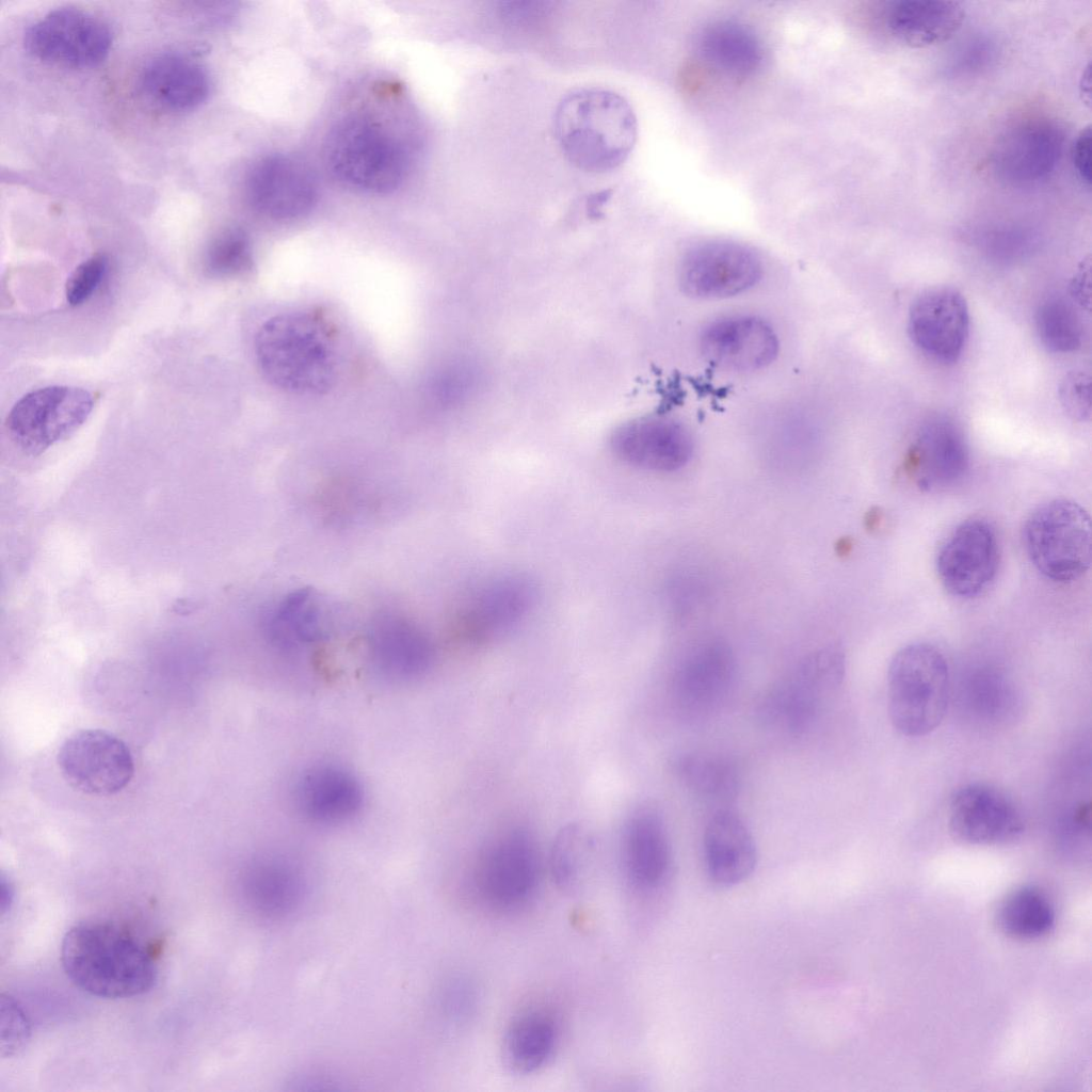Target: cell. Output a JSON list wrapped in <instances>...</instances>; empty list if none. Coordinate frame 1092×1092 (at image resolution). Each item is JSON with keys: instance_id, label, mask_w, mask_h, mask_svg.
<instances>
[{"instance_id": "obj_1", "label": "cell", "mask_w": 1092, "mask_h": 1092, "mask_svg": "<svg viewBox=\"0 0 1092 1092\" xmlns=\"http://www.w3.org/2000/svg\"><path fill=\"white\" fill-rule=\"evenodd\" d=\"M61 963L77 987L106 999L143 995L158 976L148 947L125 927L106 919L73 926L61 944Z\"/></svg>"}, {"instance_id": "obj_2", "label": "cell", "mask_w": 1092, "mask_h": 1092, "mask_svg": "<svg viewBox=\"0 0 1092 1092\" xmlns=\"http://www.w3.org/2000/svg\"><path fill=\"white\" fill-rule=\"evenodd\" d=\"M335 328L318 314L289 311L268 319L255 338L263 375L276 387L300 395L327 391L340 366Z\"/></svg>"}, {"instance_id": "obj_3", "label": "cell", "mask_w": 1092, "mask_h": 1092, "mask_svg": "<svg viewBox=\"0 0 1092 1092\" xmlns=\"http://www.w3.org/2000/svg\"><path fill=\"white\" fill-rule=\"evenodd\" d=\"M558 144L578 170L606 173L631 152L638 124L629 102L604 89H578L565 95L553 116Z\"/></svg>"}, {"instance_id": "obj_4", "label": "cell", "mask_w": 1092, "mask_h": 1092, "mask_svg": "<svg viewBox=\"0 0 1092 1092\" xmlns=\"http://www.w3.org/2000/svg\"><path fill=\"white\" fill-rule=\"evenodd\" d=\"M950 675L942 652L917 642L899 649L887 674V703L894 728L921 737L943 721L949 705Z\"/></svg>"}, {"instance_id": "obj_5", "label": "cell", "mask_w": 1092, "mask_h": 1092, "mask_svg": "<svg viewBox=\"0 0 1092 1092\" xmlns=\"http://www.w3.org/2000/svg\"><path fill=\"white\" fill-rule=\"evenodd\" d=\"M325 159L340 182L371 194L395 191L404 180L408 164L401 144L366 115L348 116L332 129Z\"/></svg>"}, {"instance_id": "obj_6", "label": "cell", "mask_w": 1092, "mask_h": 1092, "mask_svg": "<svg viewBox=\"0 0 1092 1092\" xmlns=\"http://www.w3.org/2000/svg\"><path fill=\"white\" fill-rule=\"evenodd\" d=\"M845 673L846 658L839 645L808 654L764 691L756 707L758 720L776 734L803 735L817 720L823 702L842 684Z\"/></svg>"}, {"instance_id": "obj_7", "label": "cell", "mask_w": 1092, "mask_h": 1092, "mask_svg": "<svg viewBox=\"0 0 1092 1092\" xmlns=\"http://www.w3.org/2000/svg\"><path fill=\"white\" fill-rule=\"evenodd\" d=\"M1023 544L1034 568L1056 583L1081 578L1091 564V523L1087 511L1069 499L1037 508L1023 527Z\"/></svg>"}, {"instance_id": "obj_8", "label": "cell", "mask_w": 1092, "mask_h": 1092, "mask_svg": "<svg viewBox=\"0 0 1092 1092\" xmlns=\"http://www.w3.org/2000/svg\"><path fill=\"white\" fill-rule=\"evenodd\" d=\"M94 407L90 391L52 385L28 392L11 408L5 427L25 453L37 455L75 433Z\"/></svg>"}, {"instance_id": "obj_9", "label": "cell", "mask_w": 1092, "mask_h": 1092, "mask_svg": "<svg viewBox=\"0 0 1092 1092\" xmlns=\"http://www.w3.org/2000/svg\"><path fill=\"white\" fill-rule=\"evenodd\" d=\"M57 764L65 782L89 796L109 797L132 780L134 762L127 744L105 729L73 733L61 744Z\"/></svg>"}, {"instance_id": "obj_10", "label": "cell", "mask_w": 1092, "mask_h": 1092, "mask_svg": "<svg viewBox=\"0 0 1092 1092\" xmlns=\"http://www.w3.org/2000/svg\"><path fill=\"white\" fill-rule=\"evenodd\" d=\"M540 879L539 857L528 832L513 829L482 854L475 873L478 897L491 909L513 911L534 895Z\"/></svg>"}, {"instance_id": "obj_11", "label": "cell", "mask_w": 1092, "mask_h": 1092, "mask_svg": "<svg viewBox=\"0 0 1092 1092\" xmlns=\"http://www.w3.org/2000/svg\"><path fill=\"white\" fill-rule=\"evenodd\" d=\"M111 44L112 35L105 22L73 7L47 13L25 35L26 48L32 55L71 68L99 65L108 57Z\"/></svg>"}, {"instance_id": "obj_12", "label": "cell", "mask_w": 1092, "mask_h": 1092, "mask_svg": "<svg viewBox=\"0 0 1092 1092\" xmlns=\"http://www.w3.org/2000/svg\"><path fill=\"white\" fill-rule=\"evenodd\" d=\"M1000 552L994 527L981 518L957 526L941 544L935 567L948 593L960 598L982 594L994 581Z\"/></svg>"}, {"instance_id": "obj_13", "label": "cell", "mask_w": 1092, "mask_h": 1092, "mask_svg": "<svg viewBox=\"0 0 1092 1092\" xmlns=\"http://www.w3.org/2000/svg\"><path fill=\"white\" fill-rule=\"evenodd\" d=\"M761 276V262L753 250L730 240L696 244L679 266L682 290L698 299H723L754 287Z\"/></svg>"}, {"instance_id": "obj_14", "label": "cell", "mask_w": 1092, "mask_h": 1092, "mask_svg": "<svg viewBox=\"0 0 1092 1092\" xmlns=\"http://www.w3.org/2000/svg\"><path fill=\"white\" fill-rule=\"evenodd\" d=\"M612 454L624 464L651 472H673L691 460L694 441L690 431L667 416H643L617 425L610 434Z\"/></svg>"}, {"instance_id": "obj_15", "label": "cell", "mask_w": 1092, "mask_h": 1092, "mask_svg": "<svg viewBox=\"0 0 1092 1092\" xmlns=\"http://www.w3.org/2000/svg\"><path fill=\"white\" fill-rule=\"evenodd\" d=\"M1065 134L1055 121L1028 118L1008 127L998 136L991 162L998 178L1013 186L1039 182L1059 163Z\"/></svg>"}, {"instance_id": "obj_16", "label": "cell", "mask_w": 1092, "mask_h": 1092, "mask_svg": "<svg viewBox=\"0 0 1092 1092\" xmlns=\"http://www.w3.org/2000/svg\"><path fill=\"white\" fill-rule=\"evenodd\" d=\"M245 192L254 210L273 220H293L308 213L318 199V184L299 158L274 154L248 171Z\"/></svg>"}, {"instance_id": "obj_17", "label": "cell", "mask_w": 1092, "mask_h": 1092, "mask_svg": "<svg viewBox=\"0 0 1092 1092\" xmlns=\"http://www.w3.org/2000/svg\"><path fill=\"white\" fill-rule=\"evenodd\" d=\"M969 468V449L960 425L949 416L933 415L919 427L905 459L904 469L924 492H938L958 484Z\"/></svg>"}, {"instance_id": "obj_18", "label": "cell", "mask_w": 1092, "mask_h": 1092, "mask_svg": "<svg viewBox=\"0 0 1092 1092\" xmlns=\"http://www.w3.org/2000/svg\"><path fill=\"white\" fill-rule=\"evenodd\" d=\"M948 829L960 842L997 846L1018 839L1025 823L1016 805L1005 793L985 784H968L951 797Z\"/></svg>"}, {"instance_id": "obj_19", "label": "cell", "mask_w": 1092, "mask_h": 1092, "mask_svg": "<svg viewBox=\"0 0 1092 1092\" xmlns=\"http://www.w3.org/2000/svg\"><path fill=\"white\" fill-rule=\"evenodd\" d=\"M908 330L913 343L924 355L944 365L958 362L969 333L965 298L950 287L925 291L910 308Z\"/></svg>"}, {"instance_id": "obj_20", "label": "cell", "mask_w": 1092, "mask_h": 1092, "mask_svg": "<svg viewBox=\"0 0 1092 1092\" xmlns=\"http://www.w3.org/2000/svg\"><path fill=\"white\" fill-rule=\"evenodd\" d=\"M737 664L729 646L708 641L679 662L672 678V695L685 713L703 716L717 710L732 693Z\"/></svg>"}, {"instance_id": "obj_21", "label": "cell", "mask_w": 1092, "mask_h": 1092, "mask_svg": "<svg viewBox=\"0 0 1092 1092\" xmlns=\"http://www.w3.org/2000/svg\"><path fill=\"white\" fill-rule=\"evenodd\" d=\"M700 347L712 365L728 371L746 372L771 364L778 352L773 328L762 319L733 315L710 322L702 332Z\"/></svg>"}, {"instance_id": "obj_22", "label": "cell", "mask_w": 1092, "mask_h": 1092, "mask_svg": "<svg viewBox=\"0 0 1092 1092\" xmlns=\"http://www.w3.org/2000/svg\"><path fill=\"white\" fill-rule=\"evenodd\" d=\"M533 598L534 589L527 579L518 576L495 578L468 596L457 613V625L470 638L494 637L521 620Z\"/></svg>"}, {"instance_id": "obj_23", "label": "cell", "mask_w": 1092, "mask_h": 1092, "mask_svg": "<svg viewBox=\"0 0 1092 1092\" xmlns=\"http://www.w3.org/2000/svg\"><path fill=\"white\" fill-rule=\"evenodd\" d=\"M369 649L376 669L395 680H411L423 675L434 659V646L428 635L401 615L382 614L369 633Z\"/></svg>"}, {"instance_id": "obj_24", "label": "cell", "mask_w": 1092, "mask_h": 1092, "mask_svg": "<svg viewBox=\"0 0 1092 1092\" xmlns=\"http://www.w3.org/2000/svg\"><path fill=\"white\" fill-rule=\"evenodd\" d=\"M295 801L308 820L339 824L353 819L364 804L359 780L335 765H320L305 771L295 787Z\"/></svg>"}, {"instance_id": "obj_25", "label": "cell", "mask_w": 1092, "mask_h": 1092, "mask_svg": "<svg viewBox=\"0 0 1092 1092\" xmlns=\"http://www.w3.org/2000/svg\"><path fill=\"white\" fill-rule=\"evenodd\" d=\"M624 863L635 888L653 892L662 886L673 868V855L664 821L652 808L636 812L624 837Z\"/></svg>"}, {"instance_id": "obj_26", "label": "cell", "mask_w": 1092, "mask_h": 1092, "mask_svg": "<svg viewBox=\"0 0 1092 1092\" xmlns=\"http://www.w3.org/2000/svg\"><path fill=\"white\" fill-rule=\"evenodd\" d=\"M704 852L710 879L721 886H734L754 870L757 849L754 837L735 812L718 809L704 832Z\"/></svg>"}, {"instance_id": "obj_27", "label": "cell", "mask_w": 1092, "mask_h": 1092, "mask_svg": "<svg viewBox=\"0 0 1092 1092\" xmlns=\"http://www.w3.org/2000/svg\"><path fill=\"white\" fill-rule=\"evenodd\" d=\"M142 93L156 105L172 111H188L202 105L210 92L204 66L178 53L155 57L140 76Z\"/></svg>"}, {"instance_id": "obj_28", "label": "cell", "mask_w": 1092, "mask_h": 1092, "mask_svg": "<svg viewBox=\"0 0 1092 1092\" xmlns=\"http://www.w3.org/2000/svg\"><path fill=\"white\" fill-rule=\"evenodd\" d=\"M965 11L956 1L900 0L885 14L890 35L910 48H927L949 41L962 27Z\"/></svg>"}, {"instance_id": "obj_29", "label": "cell", "mask_w": 1092, "mask_h": 1092, "mask_svg": "<svg viewBox=\"0 0 1092 1092\" xmlns=\"http://www.w3.org/2000/svg\"><path fill=\"white\" fill-rule=\"evenodd\" d=\"M696 52L708 68L733 80L753 76L765 60L757 34L746 25L728 19L713 21L702 30Z\"/></svg>"}, {"instance_id": "obj_30", "label": "cell", "mask_w": 1092, "mask_h": 1092, "mask_svg": "<svg viewBox=\"0 0 1092 1092\" xmlns=\"http://www.w3.org/2000/svg\"><path fill=\"white\" fill-rule=\"evenodd\" d=\"M306 888L301 869L279 856L257 860L245 877L248 903L264 920H280L293 914L303 903Z\"/></svg>"}, {"instance_id": "obj_31", "label": "cell", "mask_w": 1092, "mask_h": 1092, "mask_svg": "<svg viewBox=\"0 0 1092 1092\" xmlns=\"http://www.w3.org/2000/svg\"><path fill=\"white\" fill-rule=\"evenodd\" d=\"M558 1025L545 1010L521 1012L508 1027L502 1042L505 1066L516 1074H530L552 1057L558 1043Z\"/></svg>"}, {"instance_id": "obj_32", "label": "cell", "mask_w": 1092, "mask_h": 1092, "mask_svg": "<svg viewBox=\"0 0 1092 1092\" xmlns=\"http://www.w3.org/2000/svg\"><path fill=\"white\" fill-rule=\"evenodd\" d=\"M325 614L312 590L299 589L276 605L264 622V632L275 647L296 649L323 638Z\"/></svg>"}, {"instance_id": "obj_33", "label": "cell", "mask_w": 1092, "mask_h": 1092, "mask_svg": "<svg viewBox=\"0 0 1092 1092\" xmlns=\"http://www.w3.org/2000/svg\"><path fill=\"white\" fill-rule=\"evenodd\" d=\"M672 770L689 791L712 803L726 804L735 800L741 785L737 766L712 753L679 754L672 761Z\"/></svg>"}, {"instance_id": "obj_34", "label": "cell", "mask_w": 1092, "mask_h": 1092, "mask_svg": "<svg viewBox=\"0 0 1092 1092\" xmlns=\"http://www.w3.org/2000/svg\"><path fill=\"white\" fill-rule=\"evenodd\" d=\"M1055 910L1039 888L1023 886L1012 890L998 904L995 922L1006 935L1017 940H1037L1055 925Z\"/></svg>"}, {"instance_id": "obj_35", "label": "cell", "mask_w": 1092, "mask_h": 1092, "mask_svg": "<svg viewBox=\"0 0 1092 1092\" xmlns=\"http://www.w3.org/2000/svg\"><path fill=\"white\" fill-rule=\"evenodd\" d=\"M1042 343L1051 352L1070 353L1080 348L1082 326L1074 306L1062 298L1044 301L1035 314Z\"/></svg>"}, {"instance_id": "obj_36", "label": "cell", "mask_w": 1092, "mask_h": 1092, "mask_svg": "<svg viewBox=\"0 0 1092 1092\" xmlns=\"http://www.w3.org/2000/svg\"><path fill=\"white\" fill-rule=\"evenodd\" d=\"M252 263L250 238L239 227L220 231L206 250L205 269L212 276H237L248 271Z\"/></svg>"}, {"instance_id": "obj_37", "label": "cell", "mask_w": 1092, "mask_h": 1092, "mask_svg": "<svg viewBox=\"0 0 1092 1092\" xmlns=\"http://www.w3.org/2000/svg\"><path fill=\"white\" fill-rule=\"evenodd\" d=\"M582 848V833L577 824H568L558 833L550 853V872L563 889L576 885Z\"/></svg>"}, {"instance_id": "obj_38", "label": "cell", "mask_w": 1092, "mask_h": 1092, "mask_svg": "<svg viewBox=\"0 0 1092 1092\" xmlns=\"http://www.w3.org/2000/svg\"><path fill=\"white\" fill-rule=\"evenodd\" d=\"M1 1057H13L20 1051L31 1034L30 1022L18 1001L10 994H1Z\"/></svg>"}, {"instance_id": "obj_39", "label": "cell", "mask_w": 1092, "mask_h": 1092, "mask_svg": "<svg viewBox=\"0 0 1092 1092\" xmlns=\"http://www.w3.org/2000/svg\"><path fill=\"white\" fill-rule=\"evenodd\" d=\"M108 267L105 255L96 254L82 261L70 273L65 285V295L71 306L86 302L100 285Z\"/></svg>"}, {"instance_id": "obj_40", "label": "cell", "mask_w": 1092, "mask_h": 1092, "mask_svg": "<svg viewBox=\"0 0 1092 1092\" xmlns=\"http://www.w3.org/2000/svg\"><path fill=\"white\" fill-rule=\"evenodd\" d=\"M1091 382L1088 374L1081 371L1067 373L1059 388V398L1065 413L1076 420H1087L1091 416Z\"/></svg>"}, {"instance_id": "obj_41", "label": "cell", "mask_w": 1092, "mask_h": 1092, "mask_svg": "<svg viewBox=\"0 0 1092 1092\" xmlns=\"http://www.w3.org/2000/svg\"><path fill=\"white\" fill-rule=\"evenodd\" d=\"M1074 167L1079 179L1087 187L1091 186V128H1083L1076 138L1072 150Z\"/></svg>"}, {"instance_id": "obj_42", "label": "cell", "mask_w": 1092, "mask_h": 1092, "mask_svg": "<svg viewBox=\"0 0 1092 1092\" xmlns=\"http://www.w3.org/2000/svg\"><path fill=\"white\" fill-rule=\"evenodd\" d=\"M1 898H0V912L4 916L13 905L15 898V889L12 882L2 873L1 876Z\"/></svg>"}, {"instance_id": "obj_43", "label": "cell", "mask_w": 1092, "mask_h": 1092, "mask_svg": "<svg viewBox=\"0 0 1092 1092\" xmlns=\"http://www.w3.org/2000/svg\"><path fill=\"white\" fill-rule=\"evenodd\" d=\"M1090 77H1091V68H1090V64H1088V66L1083 70L1081 79H1080V93H1081V95H1083V102L1088 103V106H1090V101H1091V96H1090L1091 79H1090Z\"/></svg>"}, {"instance_id": "obj_44", "label": "cell", "mask_w": 1092, "mask_h": 1092, "mask_svg": "<svg viewBox=\"0 0 1092 1092\" xmlns=\"http://www.w3.org/2000/svg\"><path fill=\"white\" fill-rule=\"evenodd\" d=\"M837 548H838V553H841V555L846 553V552H848V550L850 548V543L848 542V540H841V541H839V544L837 545Z\"/></svg>"}]
</instances>
